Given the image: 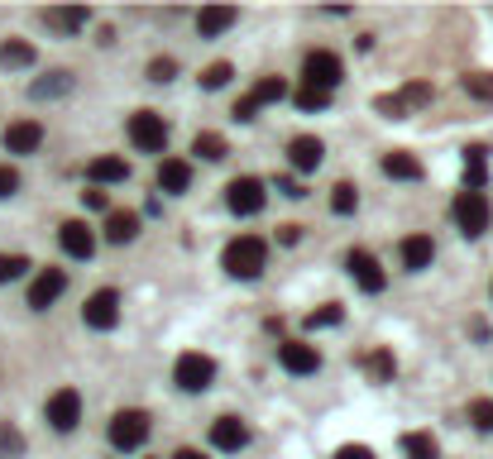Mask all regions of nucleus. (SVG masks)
I'll use <instances>...</instances> for the list:
<instances>
[{
    "mask_svg": "<svg viewBox=\"0 0 493 459\" xmlns=\"http://www.w3.org/2000/svg\"><path fill=\"white\" fill-rule=\"evenodd\" d=\"M220 263H226V273L230 278H259L264 273V263H268V244L259 240V234H235V240L226 244V253H220Z\"/></svg>",
    "mask_w": 493,
    "mask_h": 459,
    "instance_id": "nucleus-1",
    "label": "nucleus"
},
{
    "mask_svg": "<svg viewBox=\"0 0 493 459\" xmlns=\"http://www.w3.org/2000/svg\"><path fill=\"white\" fill-rule=\"evenodd\" d=\"M149 431H154V421H149V412H140V406H125V412H115L111 426H106L111 445L125 450V454H130V450H144Z\"/></svg>",
    "mask_w": 493,
    "mask_h": 459,
    "instance_id": "nucleus-2",
    "label": "nucleus"
},
{
    "mask_svg": "<svg viewBox=\"0 0 493 459\" xmlns=\"http://www.w3.org/2000/svg\"><path fill=\"white\" fill-rule=\"evenodd\" d=\"M173 383L182 387V393H207V387L216 383V359H211V354H197V349L178 354V364H173Z\"/></svg>",
    "mask_w": 493,
    "mask_h": 459,
    "instance_id": "nucleus-3",
    "label": "nucleus"
},
{
    "mask_svg": "<svg viewBox=\"0 0 493 459\" xmlns=\"http://www.w3.org/2000/svg\"><path fill=\"white\" fill-rule=\"evenodd\" d=\"M340 77H345V62H340L331 48H312V53L302 58V81H307V87H316V91H335Z\"/></svg>",
    "mask_w": 493,
    "mask_h": 459,
    "instance_id": "nucleus-4",
    "label": "nucleus"
},
{
    "mask_svg": "<svg viewBox=\"0 0 493 459\" xmlns=\"http://www.w3.org/2000/svg\"><path fill=\"white\" fill-rule=\"evenodd\" d=\"M450 215H455V225H460V234L479 240V234L488 230V196L484 192H460L450 201Z\"/></svg>",
    "mask_w": 493,
    "mask_h": 459,
    "instance_id": "nucleus-5",
    "label": "nucleus"
},
{
    "mask_svg": "<svg viewBox=\"0 0 493 459\" xmlns=\"http://www.w3.org/2000/svg\"><path fill=\"white\" fill-rule=\"evenodd\" d=\"M125 129H130V144L140 153H163L168 148V125H163V115H154V110H134Z\"/></svg>",
    "mask_w": 493,
    "mask_h": 459,
    "instance_id": "nucleus-6",
    "label": "nucleus"
},
{
    "mask_svg": "<svg viewBox=\"0 0 493 459\" xmlns=\"http://www.w3.org/2000/svg\"><path fill=\"white\" fill-rule=\"evenodd\" d=\"M44 416H48V426L63 431V435L77 431V426H82V393H77V387H58V393L48 397Z\"/></svg>",
    "mask_w": 493,
    "mask_h": 459,
    "instance_id": "nucleus-7",
    "label": "nucleus"
},
{
    "mask_svg": "<svg viewBox=\"0 0 493 459\" xmlns=\"http://www.w3.org/2000/svg\"><path fill=\"white\" fill-rule=\"evenodd\" d=\"M264 201H268V186H264L259 177H235V182L226 186V206H230L235 215H259Z\"/></svg>",
    "mask_w": 493,
    "mask_h": 459,
    "instance_id": "nucleus-8",
    "label": "nucleus"
},
{
    "mask_svg": "<svg viewBox=\"0 0 493 459\" xmlns=\"http://www.w3.org/2000/svg\"><path fill=\"white\" fill-rule=\"evenodd\" d=\"M82 320H87L92 330H111L115 320H121V292H115V287H96L87 297V306H82Z\"/></svg>",
    "mask_w": 493,
    "mask_h": 459,
    "instance_id": "nucleus-9",
    "label": "nucleus"
},
{
    "mask_svg": "<svg viewBox=\"0 0 493 459\" xmlns=\"http://www.w3.org/2000/svg\"><path fill=\"white\" fill-rule=\"evenodd\" d=\"M67 292V268H39V278L29 282V311H48Z\"/></svg>",
    "mask_w": 493,
    "mask_h": 459,
    "instance_id": "nucleus-10",
    "label": "nucleus"
},
{
    "mask_svg": "<svg viewBox=\"0 0 493 459\" xmlns=\"http://www.w3.org/2000/svg\"><path fill=\"white\" fill-rule=\"evenodd\" d=\"M58 244L67 259H92L96 253V230L87 225V220H63L58 225Z\"/></svg>",
    "mask_w": 493,
    "mask_h": 459,
    "instance_id": "nucleus-11",
    "label": "nucleus"
},
{
    "mask_svg": "<svg viewBox=\"0 0 493 459\" xmlns=\"http://www.w3.org/2000/svg\"><path fill=\"white\" fill-rule=\"evenodd\" d=\"M427 100H431V87H402L398 96H379L373 100V110L388 115V120H402L412 106H427Z\"/></svg>",
    "mask_w": 493,
    "mask_h": 459,
    "instance_id": "nucleus-12",
    "label": "nucleus"
},
{
    "mask_svg": "<svg viewBox=\"0 0 493 459\" xmlns=\"http://www.w3.org/2000/svg\"><path fill=\"white\" fill-rule=\"evenodd\" d=\"M345 263H350V273H354V282H360L364 292H383V282H388V278H383V263L373 259L369 249H350Z\"/></svg>",
    "mask_w": 493,
    "mask_h": 459,
    "instance_id": "nucleus-13",
    "label": "nucleus"
},
{
    "mask_svg": "<svg viewBox=\"0 0 493 459\" xmlns=\"http://www.w3.org/2000/svg\"><path fill=\"white\" fill-rule=\"evenodd\" d=\"M211 445L226 450V454L245 450V445H249V426H245L240 416H216V421H211Z\"/></svg>",
    "mask_w": 493,
    "mask_h": 459,
    "instance_id": "nucleus-14",
    "label": "nucleus"
},
{
    "mask_svg": "<svg viewBox=\"0 0 493 459\" xmlns=\"http://www.w3.org/2000/svg\"><path fill=\"white\" fill-rule=\"evenodd\" d=\"M278 364L287 373H316L321 368V354L312 345H302V339H283V345H278Z\"/></svg>",
    "mask_w": 493,
    "mask_h": 459,
    "instance_id": "nucleus-15",
    "label": "nucleus"
},
{
    "mask_svg": "<svg viewBox=\"0 0 493 459\" xmlns=\"http://www.w3.org/2000/svg\"><path fill=\"white\" fill-rule=\"evenodd\" d=\"M321 153H326V148H321L316 134H297V139H287V163H293L297 173H316Z\"/></svg>",
    "mask_w": 493,
    "mask_h": 459,
    "instance_id": "nucleus-16",
    "label": "nucleus"
},
{
    "mask_svg": "<svg viewBox=\"0 0 493 459\" xmlns=\"http://www.w3.org/2000/svg\"><path fill=\"white\" fill-rule=\"evenodd\" d=\"M39 144H44V125L39 120H14L10 129H5V153H39Z\"/></svg>",
    "mask_w": 493,
    "mask_h": 459,
    "instance_id": "nucleus-17",
    "label": "nucleus"
},
{
    "mask_svg": "<svg viewBox=\"0 0 493 459\" xmlns=\"http://www.w3.org/2000/svg\"><path fill=\"white\" fill-rule=\"evenodd\" d=\"M398 253H402L407 273H417V268H427L436 259V244H431V234H407V240L398 244Z\"/></svg>",
    "mask_w": 493,
    "mask_h": 459,
    "instance_id": "nucleus-18",
    "label": "nucleus"
},
{
    "mask_svg": "<svg viewBox=\"0 0 493 459\" xmlns=\"http://www.w3.org/2000/svg\"><path fill=\"white\" fill-rule=\"evenodd\" d=\"M67 91H72V77H67L63 67H53V72H44V77L29 81V96H34V100H58V96H67Z\"/></svg>",
    "mask_w": 493,
    "mask_h": 459,
    "instance_id": "nucleus-19",
    "label": "nucleus"
},
{
    "mask_svg": "<svg viewBox=\"0 0 493 459\" xmlns=\"http://www.w3.org/2000/svg\"><path fill=\"white\" fill-rule=\"evenodd\" d=\"M235 24V10L230 5H207V10H197V33L201 39H220Z\"/></svg>",
    "mask_w": 493,
    "mask_h": 459,
    "instance_id": "nucleus-20",
    "label": "nucleus"
},
{
    "mask_svg": "<svg viewBox=\"0 0 493 459\" xmlns=\"http://www.w3.org/2000/svg\"><path fill=\"white\" fill-rule=\"evenodd\" d=\"M484 182H488V148L469 144L465 148V192H484Z\"/></svg>",
    "mask_w": 493,
    "mask_h": 459,
    "instance_id": "nucleus-21",
    "label": "nucleus"
},
{
    "mask_svg": "<svg viewBox=\"0 0 493 459\" xmlns=\"http://www.w3.org/2000/svg\"><path fill=\"white\" fill-rule=\"evenodd\" d=\"M159 186H163L168 196H182L187 186H192V167H187L182 158H163L159 163Z\"/></svg>",
    "mask_w": 493,
    "mask_h": 459,
    "instance_id": "nucleus-22",
    "label": "nucleus"
},
{
    "mask_svg": "<svg viewBox=\"0 0 493 459\" xmlns=\"http://www.w3.org/2000/svg\"><path fill=\"white\" fill-rule=\"evenodd\" d=\"M87 177H92V186L125 182V177H130V163H125V158H115V153H106V158H92V163H87Z\"/></svg>",
    "mask_w": 493,
    "mask_h": 459,
    "instance_id": "nucleus-23",
    "label": "nucleus"
},
{
    "mask_svg": "<svg viewBox=\"0 0 493 459\" xmlns=\"http://www.w3.org/2000/svg\"><path fill=\"white\" fill-rule=\"evenodd\" d=\"M383 173L393 177V182H417L421 177V163L407 148H393V153H383Z\"/></svg>",
    "mask_w": 493,
    "mask_h": 459,
    "instance_id": "nucleus-24",
    "label": "nucleus"
},
{
    "mask_svg": "<svg viewBox=\"0 0 493 459\" xmlns=\"http://www.w3.org/2000/svg\"><path fill=\"white\" fill-rule=\"evenodd\" d=\"M140 234V215L134 211H111L106 215V244H130Z\"/></svg>",
    "mask_w": 493,
    "mask_h": 459,
    "instance_id": "nucleus-25",
    "label": "nucleus"
},
{
    "mask_svg": "<svg viewBox=\"0 0 493 459\" xmlns=\"http://www.w3.org/2000/svg\"><path fill=\"white\" fill-rule=\"evenodd\" d=\"M192 153H197V158H207V163H220V158H230V144H226V134L201 129L192 139Z\"/></svg>",
    "mask_w": 493,
    "mask_h": 459,
    "instance_id": "nucleus-26",
    "label": "nucleus"
},
{
    "mask_svg": "<svg viewBox=\"0 0 493 459\" xmlns=\"http://www.w3.org/2000/svg\"><path fill=\"white\" fill-rule=\"evenodd\" d=\"M402 454L407 459H440V445H436L431 431H407L402 435Z\"/></svg>",
    "mask_w": 493,
    "mask_h": 459,
    "instance_id": "nucleus-27",
    "label": "nucleus"
},
{
    "mask_svg": "<svg viewBox=\"0 0 493 459\" xmlns=\"http://www.w3.org/2000/svg\"><path fill=\"white\" fill-rule=\"evenodd\" d=\"M0 67H34V43L29 39H5L0 43Z\"/></svg>",
    "mask_w": 493,
    "mask_h": 459,
    "instance_id": "nucleus-28",
    "label": "nucleus"
},
{
    "mask_svg": "<svg viewBox=\"0 0 493 459\" xmlns=\"http://www.w3.org/2000/svg\"><path fill=\"white\" fill-rule=\"evenodd\" d=\"M340 320H345V306H340V301H321L316 311H307L302 326H307V330H326V326H340Z\"/></svg>",
    "mask_w": 493,
    "mask_h": 459,
    "instance_id": "nucleus-29",
    "label": "nucleus"
},
{
    "mask_svg": "<svg viewBox=\"0 0 493 459\" xmlns=\"http://www.w3.org/2000/svg\"><path fill=\"white\" fill-rule=\"evenodd\" d=\"M44 20L53 24V29H63V33H72V29H82V24H87L92 14L82 10V5H67V10H44Z\"/></svg>",
    "mask_w": 493,
    "mask_h": 459,
    "instance_id": "nucleus-30",
    "label": "nucleus"
},
{
    "mask_svg": "<svg viewBox=\"0 0 493 459\" xmlns=\"http://www.w3.org/2000/svg\"><path fill=\"white\" fill-rule=\"evenodd\" d=\"M354 206H360V192H354V182H335V186H331V211H335V215H354Z\"/></svg>",
    "mask_w": 493,
    "mask_h": 459,
    "instance_id": "nucleus-31",
    "label": "nucleus"
},
{
    "mask_svg": "<svg viewBox=\"0 0 493 459\" xmlns=\"http://www.w3.org/2000/svg\"><path fill=\"white\" fill-rule=\"evenodd\" d=\"M364 373H369L373 383H388V378H393V354H388V349L364 354Z\"/></svg>",
    "mask_w": 493,
    "mask_h": 459,
    "instance_id": "nucleus-32",
    "label": "nucleus"
},
{
    "mask_svg": "<svg viewBox=\"0 0 493 459\" xmlns=\"http://www.w3.org/2000/svg\"><path fill=\"white\" fill-rule=\"evenodd\" d=\"M24 454V435L14 421H0V459H20Z\"/></svg>",
    "mask_w": 493,
    "mask_h": 459,
    "instance_id": "nucleus-33",
    "label": "nucleus"
},
{
    "mask_svg": "<svg viewBox=\"0 0 493 459\" xmlns=\"http://www.w3.org/2000/svg\"><path fill=\"white\" fill-rule=\"evenodd\" d=\"M249 96L259 100V110H264V106H274V100H283V96H287V81H283V77H264Z\"/></svg>",
    "mask_w": 493,
    "mask_h": 459,
    "instance_id": "nucleus-34",
    "label": "nucleus"
},
{
    "mask_svg": "<svg viewBox=\"0 0 493 459\" xmlns=\"http://www.w3.org/2000/svg\"><path fill=\"white\" fill-rule=\"evenodd\" d=\"M230 77H235L230 62H207V67H201V87H207V91H220Z\"/></svg>",
    "mask_w": 493,
    "mask_h": 459,
    "instance_id": "nucleus-35",
    "label": "nucleus"
},
{
    "mask_svg": "<svg viewBox=\"0 0 493 459\" xmlns=\"http://www.w3.org/2000/svg\"><path fill=\"white\" fill-rule=\"evenodd\" d=\"M293 100L302 110H326L331 106V91H316V87H307V81H302V87L293 91Z\"/></svg>",
    "mask_w": 493,
    "mask_h": 459,
    "instance_id": "nucleus-36",
    "label": "nucleus"
},
{
    "mask_svg": "<svg viewBox=\"0 0 493 459\" xmlns=\"http://www.w3.org/2000/svg\"><path fill=\"white\" fill-rule=\"evenodd\" d=\"M29 259H24V253H0V282H14V278H24L29 273Z\"/></svg>",
    "mask_w": 493,
    "mask_h": 459,
    "instance_id": "nucleus-37",
    "label": "nucleus"
},
{
    "mask_svg": "<svg viewBox=\"0 0 493 459\" xmlns=\"http://www.w3.org/2000/svg\"><path fill=\"white\" fill-rule=\"evenodd\" d=\"M465 91L474 100H493V72H469L465 77Z\"/></svg>",
    "mask_w": 493,
    "mask_h": 459,
    "instance_id": "nucleus-38",
    "label": "nucleus"
},
{
    "mask_svg": "<svg viewBox=\"0 0 493 459\" xmlns=\"http://www.w3.org/2000/svg\"><path fill=\"white\" fill-rule=\"evenodd\" d=\"M469 421H474L479 431H493V402H488V397H474V402H469Z\"/></svg>",
    "mask_w": 493,
    "mask_h": 459,
    "instance_id": "nucleus-39",
    "label": "nucleus"
},
{
    "mask_svg": "<svg viewBox=\"0 0 493 459\" xmlns=\"http://www.w3.org/2000/svg\"><path fill=\"white\" fill-rule=\"evenodd\" d=\"M173 77H178V62H173V58H154V62H149V81H159V87H168Z\"/></svg>",
    "mask_w": 493,
    "mask_h": 459,
    "instance_id": "nucleus-40",
    "label": "nucleus"
},
{
    "mask_svg": "<svg viewBox=\"0 0 493 459\" xmlns=\"http://www.w3.org/2000/svg\"><path fill=\"white\" fill-rule=\"evenodd\" d=\"M82 201H87V211H106V215H111V196L101 192V186H87V192H82Z\"/></svg>",
    "mask_w": 493,
    "mask_h": 459,
    "instance_id": "nucleus-41",
    "label": "nucleus"
},
{
    "mask_svg": "<svg viewBox=\"0 0 493 459\" xmlns=\"http://www.w3.org/2000/svg\"><path fill=\"white\" fill-rule=\"evenodd\" d=\"M14 192H20V173L10 163H0V196H14Z\"/></svg>",
    "mask_w": 493,
    "mask_h": 459,
    "instance_id": "nucleus-42",
    "label": "nucleus"
},
{
    "mask_svg": "<svg viewBox=\"0 0 493 459\" xmlns=\"http://www.w3.org/2000/svg\"><path fill=\"white\" fill-rule=\"evenodd\" d=\"M254 115H259V100H254V96H240V100H235V120H240V125H249Z\"/></svg>",
    "mask_w": 493,
    "mask_h": 459,
    "instance_id": "nucleus-43",
    "label": "nucleus"
},
{
    "mask_svg": "<svg viewBox=\"0 0 493 459\" xmlns=\"http://www.w3.org/2000/svg\"><path fill=\"white\" fill-rule=\"evenodd\" d=\"M331 459H373V450L369 445H340Z\"/></svg>",
    "mask_w": 493,
    "mask_h": 459,
    "instance_id": "nucleus-44",
    "label": "nucleus"
},
{
    "mask_svg": "<svg viewBox=\"0 0 493 459\" xmlns=\"http://www.w3.org/2000/svg\"><path fill=\"white\" fill-rule=\"evenodd\" d=\"M274 186H278L283 196H293V201H302V196H307V192H302V182H293V177H278Z\"/></svg>",
    "mask_w": 493,
    "mask_h": 459,
    "instance_id": "nucleus-45",
    "label": "nucleus"
},
{
    "mask_svg": "<svg viewBox=\"0 0 493 459\" xmlns=\"http://www.w3.org/2000/svg\"><path fill=\"white\" fill-rule=\"evenodd\" d=\"M302 240V225H278V244H297Z\"/></svg>",
    "mask_w": 493,
    "mask_h": 459,
    "instance_id": "nucleus-46",
    "label": "nucleus"
},
{
    "mask_svg": "<svg viewBox=\"0 0 493 459\" xmlns=\"http://www.w3.org/2000/svg\"><path fill=\"white\" fill-rule=\"evenodd\" d=\"M173 459H207V454H201V450H178Z\"/></svg>",
    "mask_w": 493,
    "mask_h": 459,
    "instance_id": "nucleus-47",
    "label": "nucleus"
}]
</instances>
